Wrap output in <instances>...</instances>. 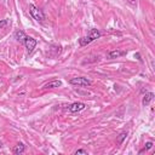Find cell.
<instances>
[{
	"label": "cell",
	"instance_id": "1",
	"mask_svg": "<svg viewBox=\"0 0 155 155\" xmlns=\"http://www.w3.org/2000/svg\"><path fill=\"white\" fill-rule=\"evenodd\" d=\"M99 36H101V33H99L97 29H90L88 35L82 36V38L79 39V44H80V46H86V45L91 44L93 40L98 39Z\"/></svg>",
	"mask_w": 155,
	"mask_h": 155
},
{
	"label": "cell",
	"instance_id": "2",
	"mask_svg": "<svg viewBox=\"0 0 155 155\" xmlns=\"http://www.w3.org/2000/svg\"><path fill=\"white\" fill-rule=\"evenodd\" d=\"M29 12H30L31 17H33L34 19L39 21V22H42V21L45 19V15H44V12H42L39 7H36L35 5H33V4L29 5Z\"/></svg>",
	"mask_w": 155,
	"mask_h": 155
},
{
	"label": "cell",
	"instance_id": "3",
	"mask_svg": "<svg viewBox=\"0 0 155 155\" xmlns=\"http://www.w3.org/2000/svg\"><path fill=\"white\" fill-rule=\"evenodd\" d=\"M23 44L25 45V47H27V51H28V53L30 54V53L33 52V50L35 48V46H36V40H35L34 38H30V36H27Z\"/></svg>",
	"mask_w": 155,
	"mask_h": 155
},
{
	"label": "cell",
	"instance_id": "4",
	"mask_svg": "<svg viewBox=\"0 0 155 155\" xmlns=\"http://www.w3.org/2000/svg\"><path fill=\"white\" fill-rule=\"evenodd\" d=\"M69 82H70L71 85H80V86H90V85H91V81H90L87 78H82V76H80V78H74V79H71Z\"/></svg>",
	"mask_w": 155,
	"mask_h": 155
},
{
	"label": "cell",
	"instance_id": "5",
	"mask_svg": "<svg viewBox=\"0 0 155 155\" xmlns=\"http://www.w3.org/2000/svg\"><path fill=\"white\" fill-rule=\"evenodd\" d=\"M85 103H82V102H75V103H73V104H70L69 107H68V109H69V111H71V113H76V111H80V110H82V109H85Z\"/></svg>",
	"mask_w": 155,
	"mask_h": 155
},
{
	"label": "cell",
	"instance_id": "6",
	"mask_svg": "<svg viewBox=\"0 0 155 155\" xmlns=\"http://www.w3.org/2000/svg\"><path fill=\"white\" fill-rule=\"evenodd\" d=\"M62 86V81L61 80H52L47 84L44 85V88H56V87H59Z\"/></svg>",
	"mask_w": 155,
	"mask_h": 155
},
{
	"label": "cell",
	"instance_id": "7",
	"mask_svg": "<svg viewBox=\"0 0 155 155\" xmlns=\"http://www.w3.org/2000/svg\"><path fill=\"white\" fill-rule=\"evenodd\" d=\"M153 99H154V93H153V92H148V93H145V94H144L142 103H143V105L145 107V105H148Z\"/></svg>",
	"mask_w": 155,
	"mask_h": 155
},
{
	"label": "cell",
	"instance_id": "8",
	"mask_svg": "<svg viewBox=\"0 0 155 155\" xmlns=\"http://www.w3.org/2000/svg\"><path fill=\"white\" fill-rule=\"evenodd\" d=\"M24 150H25V145L23 143H18L17 145L13 147L12 153L13 154H22V153H24Z\"/></svg>",
	"mask_w": 155,
	"mask_h": 155
},
{
	"label": "cell",
	"instance_id": "9",
	"mask_svg": "<svg viewBox=\"0 0 155 155\" xmlns=\"http://www.w3.org/2000/svg\"><path fill=\"white\" fill-rule=\"evenodd\" d=\"M126 54V52L125 51H110L109 53H108V57L109 58H117V57H121V56H125Z\"/></svg>",
	"mask_w": 155,
	"mask_h": 155
},
{
	"label": "cell",
	"instance_id": "10",
	"mask_svg": "<svg viewBox=\"0 0 155 155\" xmlns=\"http://www.w3.org/2000/svg\"><path fill=\"white\" fill-rule=\"evenodd\" d=\"M15 38H16L18 41L24 42V40H25L27 35H25V33H24V31H22V30H17V31L15 33Z\"/></svg>",
	"mask_w": 155,
	"mask_h": 155
},
{
	"label": "cell",
	"instance_id": "11",
	"mask_svg": "<svg viewBox=\"0 0 155 155\" xmlns=\"http://www.w3.org/2000/svg\"><path fill=\"white\" fill-rule=\"evenodd\" d=\"M126 137H127V132H121V133L119 134V137H117V140H116L117 144H121Z\"/></svg>",
	"mask_w": 155,
	"mask_h": 155
},
{
	"label": "cell",
	"instance_id": "12",
	"mask_svg": "<svg viewBox=\"0 0 155 155\" xmlns=\"http://www.w3.org/2000/svg\"><path fill=\"white\" fill-rule=\"evenodd\" d=\"M151 147H153V142H148V143L145 144V148H144V149H142V150L139 151V154H140V153H143V151H145V150H149Z\"/></svg>",
	"mask_w": 155,
	"mask_h": 155
},
{
	"label": "cell",
	"instance_id": "13",
	"mask_svg": "<svg viewBox=\"0 0 155 155\" xmlns=\"http://www.w3.org/2000/svg\"><path fill=\"white\" fill-rule=\"evenodd\" d=\"M7 25V19H2V21H0V29L1 28H5Z\"/></svg>",
	"mask_w": 155,
	"mask_h": 155
},
{
	"label": "cell",
	"instance_id": "14",
	"mask_svg": "<svg viewBox=\"0 0 155 155\" xmlns=\"http://www.w3.org/2000/svg\"><path fill=\"white\" fill-rule=\"evenodd\" d=\"M131 6H133V7H136L137 6V0H126Z\"/></svg>",
	"mask_w": 155,
	"mask_h": 155
},
{
	"label": "cell",
	"instance_id": "15",
	"mask_svg": "<svg viewBox=\"0 0 155 155\" xmlns=\"http://www.w3.org/2000/svg\"><path fill=\"white\" fill-rule=\"evenodd\" d=\"M78 154H87V151L84 150V149H79V150L75 151V155H78Z\"/></svg>",
	"mask_w": 155,
	"mask_h": 155
},
{
	"label": "cell",
	"instance_id": "16",
	"mask_svg": "<svg viewBox=\"0 0 155 155\" xmlns=\"http://www.w3.org/2000/svg\"><path fill=\"white\" fill-rule=\"evenodd\" d=\"M134 57H137V58H138V59H139V61H140V62H142V58H140V56H139V54H138V53H137V54H134Z\"/></svg>",
	"mask_w": 155,
	"mask_h": 155
},
{
	"label": "cell",
	"instance_id": "17",
	"mask_svg": "<svg viewBox=\"0 0 155 155\" xmlns=\"http://www.w3.org/2000/svg\"><path fill=\"white\" fill-rule=\"evenodd\" d=\"M1 147H2V143H1V140H0V148H1Z\"/></svg>",
	"mask_w": 155,
	"mask_h": 155
}]
</instances>
